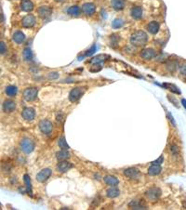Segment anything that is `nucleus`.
I'll list each match as a JSON object with an SVG mask.
<instances>
[{
    "label": "nucleus",
    "mask_w": 186,
    "mask_h": 210,
    "mask_svg": "<svg viewBox=\"0 0 186 210\" xmlns=\"http://www.w3.org/2000/svg\"><path fill=\"white\" fill-rule=\"evenodd\" d=\"M56 157L60 161L66 160V159L70 158V153H69L68 150H62V151H60L56 153Z\"/></svg>",
    "instance_id": "a878e982"
},
{
    "label": "nucleus",
    "mask_w": 186,
    "mask_h": 210,
    "mask_svg": "<svg viewBox=\"0 0 186 210\" xmlns=\"http://www.w3.org/2000/svg\"><path fill=\"white\" fill-rule=\"evenodd\" d=\"M67 13H68L70 16L77 17V16H79L80 13H81V8H80L78 6H72V7H70V8L67 9Z\"/></svg>",
    "instance_id": "bb28decb"
},
{
    "label": "nucleus",
    "mask_w": 186,
    "mask_h": 210,
    "mask_svg": "<svg viewBox=\"0 0 186 210\" xmlns=\"http://www.w3.org/2000/svg\"><path fill=\"white\" fill-rule=\"evenodd\" d=\"M159 29H160V24L155 21L151 22L147 25V30H148L149 33L152 34V35H156L158 33Z\"/></svg>",
    "instance_id": "a211bd4d"
},
{
    "label": "nucleus",
    "mask_w": 186,
    "mask_h": 210,
    "mask_svg": "<svg viewBox=\"0 0 186 210\" xmlns=\"http://www.w3.org/2000/svg\"><path fill=\"white\" fill-rule=\"evenodd\" d=\"M161 167L159 165H152L148 168V174L150 176H157L161 173Z\"/></svg>",
    "instance_id": "393cba45"
},
{
    "label": "nucleus",
    "mask_w": 186,
    "mask_h": 210,
    "mask_svg": "<svg viewBox=\"0 0 186 210\" xmlns=\"http://www.w3.org/2000/svg\"><path fill=\"white\" fill-rule=\"evenodd\" d=\"M128 208L130 209L135 210L147 209V207L144 204V202H143V200H133V201H131L128 205Z\"/></svg>",
    "instance_id": "ddd939ff"
},
{
    "label": "nucleus",
    "mask_w": 186,
    "mask_h": 210,
    "mask_svg": "<svg viewBox=\"0 0 186 210\" xmlns=\"http://www.w3.org/2000/svg\"><path fill=\"white\" fill-rule=\"evenodd\" d=\"M119 194H120V191H119V189L116 188L115 186H112L111 188H109V189L106 191V195H107L109 198H115V197H117Z\"/></svg>",
    "instance_id": "5701e85b"
},
{
    "label": "nucleus",
    "mask_w": 186,
    "mask_h": 210,
    "mask_svg": "<svg viewBox=\"0 0 186 210\" xmlns=\"http://www.w3.org/2000/svg\"><path fill=\"white\" fill-rule=\"evenodd\" d=\"M22 115L23 117L24 120L26 121H33L36 117V111L31 108V107H27V108H24L23 112H22Z\"/></svg>",
    "instance_id": "6e6552de"
},
{
    "label": "nucleus",
    "mask_w": 186,
    "mask_h": 210,
    "mask_svg": "<svg viewBox=\"0 0 186 210\" xmlns=\"http://www.w3.org/2000/svg\"><path fill=\"white\" fill-rule=\"evenodd\" d=\"M108 59H109V56H107V55H105V54H100V55L94 57V58L90 61V62L93 63V64H101L102 62H105L106 60H108Z\"/></svg>",
    "instance_id": "4be33fe9"
},
{
    "label": "nucleus",
    "mask_w": 186,
    "mask_h": 210,
    "mask_svg": "<svg viewBox=\"0 0 186 210\" xmlns=\"http://www.w3.org/2000/svg\"><path fill=\"white\" fill-rule=\"evenodd\" d=\"M37 12H38V15H39L40 18L48 19V18L50 17V15L52 13V8L50 7H48V6H41L38 8Z\"/></svg>",
    "instance_id": "1a4fd4ad"
},
{
    "label": "nucleus",
    "mask_w": 186,
    "mask_h": 210,
    "mask_svg": "<svg viewBox=\"0 0 186 210\" xmlns=\"http://www.w3.org/2000/svg\"><path fill=\"white\" fill-rule=\"evenodd\" d=\"M58 144H59V146H60V148L62 150H69L70 149L69 145L67 144V141L65 140V139L63 137L58 140Z\"/></svg>",
    "instance_id": "2f4dec72"
},
{
    "label": "nucleus",
    "mask_w": 186,
    "mask_h": 210,
    "mask_svg": "<svg viewBox=\"0 0 186 210\" xmlns=\"http://www.w3.org/2000/svg\"><path fill=\"white\" fill-rule=\"evenodd\" d=\"M181 73H182L183 75L186 76V63L185 64H183V65L181 67Z\"/></svg>",
    "instance_id": "ea45409f"
},
{
    "label": "nucleus",
    "mask_w": 186,
    "mask_h": 210,
    "mask_svg": "<svg viewBox=\"0 0 186 210\" xmlns=\"http://www.w3.org/2000/svg\"><path fill=\"white\" fill-rule=\"evenodd\" d=\"M51 174H52V171L49 168H45V169L41 170L37 175V181H39V182H45L46 180L48 179V178L51 176Z\"/></svg>",
    "instance_id": "9b49d317"
},
{
    "label": "nucleus",
    "mask_w": 186,
    "mask_h": 210,
    "mask_svg": "<svg viewBox=\"0 0 186 210\" xmlns=\"http://www.w3.org/2000/svg\"><path fill=\"white\" fill-rule=\"evenodd\" d=\"M163 161H164V157L161 155V156H160L157 160H155V161L152 162V164H153V165H159V166H160V165L163 163Z\"/></svg>",
    "instance_id": "e433bc0d"
},
{
    "label": "nucleus",
    "mask_w": 186,
    "mask_h": 210,
    "mask_svg": "<svg viewBox=\"0 0 186 210\" xmlns=\"http://www.w3.org/2000/svg\"><path fill=\"white\" fill-rule=\"evenodd\" d=\"M116 36H117V35H113L111 36L112 46H116V45H117V42H118V38H119V37H117V38L115 39V37H116Z\"/></svg>",
    "instance_id": "c9c22d12"
},
{
    "label": "nucleus",
    "mask_w": 186,
    "mask_h": 210,
    "mask_svg": "<svg viewBox=\"0 0 186 210\" xmlns=\"http://www.w3.org/2000/svg\"><path fill=\"white\" fill-rule=\"evenodd\" d=\"M22 24L24 28H32L35 24H36V18L34 15H26L23 21H22Z\"/></svg>",
    "instance_id": "9d476101"
},
{
    "label": "nucleus",
    "mask_w": 186,
    "mask_h": 210,
    "mask_svg": "<svg viewBox=\"0 0 186 210\" xmlns=\"http://www.w3.org/2000/svg\"><path fill=\"white\" fill-rule=\"evenodd\" d=\"M148 36L147 34L142 30L135 32L130 37V43L135 47H143L147 43Z\"/></svg>",
    "instance_id": "f257e3e1"
},
{
    "label": "nucleus",
    "mask_w": 186,
    "mask_h": 210,
    "mask_svg": "<svg viewBox=\"0 0 186 210\" xmlns=\"http://www.w3.org/2000/svg\"><path fill=\"white\" fill-rule=\"evenodd\" d=\"M23 59L26 62H31L33 60V52H32V49L30 48H24V50L23 52Z\"/></svg>",
    "instance_id": "cd10ccee"
},
{
    "label": "nucleus",
    "mask_w": 186,
    "mask_h": 210,
    "mask_svg": "<svg viewBox=\"0 0 186 210\" xmlns=\"http://www.w3.org/2000/svg\"><path fill=\"white\" fill-rule=\"evenodd\" d=\"M124 175L126 176L127 178H130V179H133V180H138L141 178L140 171L136 168H129L128 169H125Z\"/></svg>",
    "instance_id": "0eeeda50"
},
{
    "label": "nucleus",
    "mask_w": 186,
    "mask_h": 210,
    "mask_svg": "<svg viewBox=\"0 0 186 210\" xmlns=\"http://www.w3.org/2000/svg\"><path fill=\"white\" fill-rule=\"evenodd\" d=\"M24 182H25V186H26V191L29 194H32V183H31V179H30V177L29 175L25 174L24 177Z\"/></svg>",
    "instance_id": "c756f323"
},
{
    "label": "nucleus",
    "mask_w": 186,
    "mask_h": 210,
    "mask_svg": "<svg viewBox=\"0 0 186 210\" xmlns=\"http://www.w3.org/2000/svg\"><path fill=\"white\" fill-rule=\"evenodd\" d=\"M111 5L114 10H123L125 8V0H112Z\"/></svg>",
    "instance_id": "412c9836"
},
{
    "label": "nucleus",
    "mask_w": 186,
    "mask_h": 210,
    "mask_svg": "<svg viewBox=\"0 0 186 210\" xmlns=\"http://www.w3.org/2000/svg\"><path fill=\"white\" fill-rule=\"evenodd\" d=\"M124 25V21L122 19H115L113 22H112V27L113 29H119Z\"/></svg>",
    "instance_id": "7c9ffc66"
},
{
    "label": "nucleus",
    "mask_w": 186,
    "mask_h": 210,
    "mask_svg": "<svg viewBox=\"0 0 186 210\" xmlns=\"http://www.w3.org/2000/svg\"><path fill=\"white\" fill-rule=\"evenodd\" d=\"M163 86H164L165 88H167L168 89L171 90L172 92H175V93H177V94H180V93H181V91L179 90V88H178L176 86H174V85H171V84H164Z\"/></svg>",
    "instance_id": "72a5a7b5"
},
{
    "label": "nucleus",
    "mask_w": 186,
    "mask_h": 210,
    "mask_svg": "<svg viewBox=\"0 0 186 210\" xmlns=\"http://www.w3.org/2000/svg\"><path fill=\"white\" fill-rule=\"evenodd\" d=\"M145 195L147 197V199L150 200L151 202H155L159 199L160 195H161V191L159 188L153 187L149 189L148 191L145 192Z\"/></svg>",
    "instance_id": "39448f33"
},
{
    "label": "nucleus",
    "mask_w": 186,
    "mask_h": 210,
    "mask_svg": "<svg viewBox=\"0 0 186 210\" xmlns=\"http://www.w3.org/2000/svg\"><path fill=\"white\" fill-rule=\"evenodd\" d=\"M6 51H7V46H6V44H5V42H1L0 43V52H1V54H5L6 53Z\"/></svg>",
    "instance_id": "f704fd0d"
},
{
    "label": "nucleus",
    "mask_w": 186,
    "mask_h": 210,
    "mask_svg": "<svg viewBox=\"0 0 186 210\" xmlns=\"http://www.w3.org/2000/svg\"><path fill=\"white\" fill-rule=\"evenodd\" d=\"M39 129L41 130V132L43 134L48 135V134L51 133V131L53 129V125L48 120H42L39 123Z\"/></svg>",
    "instance_id": "423d86ee"
},
{
    "label": "nucleus",
    "mask_w": 186,
    "mask_h": 210,
    "mask_svg": "<svg viewBox=\"0 0 186 210\" xmlns=\"http://www.w3.org/2000/svg\"><path fill=\"white\" fill-rule=\"evenodd\" d=\"M170 151H171V152H172L173 154H177V153L179 152V149H178V147H177L176 145H172V146L170 147Z\"/></svg>",
    "instance_id": "4c0bfd02"
},
{
    "label": "nucleus",
    "mask_w": 186,
    "mask_h": 210,
    "mask_svg": "<svg viewBox=\"0 0 186 210\" xmlns=\"http://www.w3.org/2000/svg\"><path fill=\"white\" fill-rule=\"evenodd\" d=\"M21 8L25 12H30L34 9V4L31 0H23L21 3Z\"/></svg>",
    "instance_id": "6ab92c4d"
},
{
    "label": "nucleus",
    "mask_w": 186,
    "mask_h": 210,
    "mask_svg": "<svg viewBox=\"0 0 186 210\" xmlns=\"http://www.w3.org/2000/svg\"><path fill=\"white\" fill-rule=\"evenodd\" d=\"M96 49H97V48H96V46H95V45H93V46L91 47V48H90V49H88V50H87V51H86V53L84 54V56L79 57L78 59H79V60H81V59H83L84 57H88V56L93 55V54L96 52Z\"/></svg>",
    "instance_id": "473e14b6"
},
{
    "label": "nucleus",
    "mask_w": 186,
    "mask_h": 210,
    "mask_svg": "<svg viewBox=\"0 0 186 210\" xmlns=\"http://www.w3.org/2000/svg\"><path fill=\"white\" fill-rule=\"evenodd\" d=\"M2 108H3V111L6 112H11L16 109V102L11 101V100L5 101Z\"/></svg>",
    "instance_id": "dca6fc26"
},
{
    "label": "nucleus",
    "mask_w": 186,
    "mask_h": 210,
    "mask_svg": "<svg viewBox=\"0 0 186 210\" xmlns=\"http://www.w3.org/2000/svg\"><path fill=\"white\" fill-rule=\"evenodd\" d=\"M73 168V165L65 160H63V161H60L59 164L57 165V169L62 172V173H64V172H67L69 169H71Z\"/></svg>",
    "instance_id": "4468645a"
},
{
    "label": "nucleus",
    "mask_w": 186,
    "mask_h": 210,
    "mask_svg": "<svg viewBox=\"0 0 186 210\" xmlns=\"http://www.w3.org/2000/svg\"><path fill=\"white\" fill-rule=\"evenodd\" d=\"M141 56H142L143 59L149 61V60H152L153 58H154L155 51L153 48H145L141 52Z\"/></svg>",
    "instance_id": "f3484780"
},
{
    "label": "nucleus",
    "mask_w": 186,
    "mask_h": 210,
    "mask_svg": "<svg viewBox=\"0 0 186 210\" xmlns=\"http://www.w3.org/2000/svg\"><path fill=\"white\" fill-rule=\"evenodd\" d=\"M103 179H104V182L109 186H117L119 184V180L113 176H105Z\"/></svg>",
    "instance_id": "b1692460"
},
{
    "label": "nucleus",
    "mask_w": 186,
    "mask_h": 210,
    "mask_svg": "<svg viewBox=\"0 0 186 210\" xmlns=\"http://www.w3.org/2000/svg\"><path fill=\"white\" fill-rule=\"evenodd\" d=\"M82 11L87 16H91L96 11V6L93 3H86L82 6Z\"/></svg>",
    "instance_id": "f8f14e48"
},
{
    "label": "nucleus",
    "mask_w": 186,
    "mask_h": 210,
    "mask_svg": "<svg viewBox=\"0 0 186 210\" xmlns=\"http://www.w3.org/2000/svg\"><path fill=\"white\" fill-rule=\"evenodd\" d=\"M48 77H49V79H57L59 77V73L58 72H50L48 74Z\"/></svg>",
    "instance_id": "58836bf2"
},
{
    "label": "nucleus",
    "mask_w": 186,
    "mask_h": 210,
    "mask_svg": "<svg viewBox=\"0 0 186 210\" xmlns=\"http://www.w3.org/2000/svg\"><path fill=\"white\" fill-rule=\"evenodd\" d=\"M143 8L141 7H133L131 8V11H130V15L133 19L135 20H141L143 18Z\"/></svg>",
    "instance_id": "2eb2a0df"
},
{
    "label": "nucleus",
    "mask_w": 186,
    "mask_h": 210,
    "mask_svg": "<svg viewBox=\"0 0 186 210\" xmlns=\"http://www.w3.org/2000/svg\"><path fill=\"white\" fill-rule=\"evenodd\" d=\"M38 89L36 88H28L23 91V99L26 102H33L37 98Z\"/></svg>",
    "instance_id": "7ed1b4c3"
},
{
    "label": "nucleus",
    "mask_w": 186,
    "mask_h": 210,
    "mask_svg": "<svg viewBox=\"0 0 186 210\" xmlns=\"http://www.w3.org/2000/svg\"><path fill=\"white\" fill-rule=\"evenodd\" d=\"M12 39L17 44H23L25 41V35L21 31H17L12 35Z\"/></svg>",
    "instance_id": "aec40b11"
},
{
    "label": "nucleus",
    "mask_w": 186,
    "mask_h": 210,
    "mask_svg": "<svg viewBox=\"0 0 186 210\" xmlns=\"http://www.w3.org/2000/svg\"><path fill=\"white\" fill-rule=\"evenodd\" d=\"M182 104L183 105V107L186 109V100H184V99L182 100Z\"/></svg>",
    "instance_id": "a19ab883"
},
{
    "label": "nucleus",
    "mask_w": 186,
    "mask_h": 210,
    "mask_svg": "<svg viewBox=\"0 0 186 210\" xmlns=\"http://www.w3.org/2000/svg\"><path fill=\"white\" fill-rule=\"evenodd\" d=\"M21 149L25 153H31L35 150V142L29 138H24L21 141Z\"/></svg>",
    "instance_id": "f03ea898"
},
{
    "label": "nucleus",
    "mask_w": 186,
    "mask_h": 210,
    "mask_svg": "<svg viewBox=\"0 0 186 210\" xmlns=\"http://www.w3.org/2000/svg\"><path fill=\"white\" fill-rule=\"evenodd\" d=\"M85 91H86L85 88H81V87L73 88L71 90L70 94H69V100H70V102H74L78 101L82 97V95L85 93Z\"/></svg>",
    "instance_id": "20e7f679"
},
{
    "label": "nucleus",
    "mask_w": 186,
    "mask_h": 210,
    "mask_svg": "<svg viewBox=\"0 0 186 210\" xmlns=\"http://www.w3.org/2000/svg\"><path fill=\"white\" fill-rule=\"evenodd\" d=\"M17 92H18V88L15 86H8L6 88V94L8 96L13 97L17 94Z\"/></svg>",
    "instance_id": "c85d7f7f"
}]
</instances>
